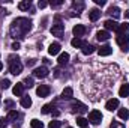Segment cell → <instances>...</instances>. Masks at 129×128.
Segmentation results:
<instances>
[{"label": "cell", "instance_id": "1", "mask_svg": "<svg viewBox=\"0 0 129 128\" xmlns=\"http://www.w3.org/2000/svg\"><path fill=\"white\" fill-rule=\"evenodd\" d=\"M32 29V21L29 18H24V17H20V18H15L12 23H11V27H9V35L18 42V39H23L27 32Z\"/></svg>", "mask_w": 129, "mask_h": 128}, {"label": "cell", "instance_id": "2", "mask_svg": "<svg viewBox=\"0 0 129 128\" xmlns=\"http://www.w3.org/2000/svg\"><path fill=\"white\" fill-rule=\"evenodd\" d=\"M8 62H9V72H11V74H14V75L21 74V71H23V63L20 62V57H18V56H9V57H8Z\"/></svg>", "mask_w": 129, "mask_h": 128}, {"label": "cell", "instance_id": "3", "mask_svg": "<svg viewBox=\"0 0 129 128\" xmlns=\"http://www.w3.org/2000/svg\"><path fill=\"white\" fill-rule=\"evenodd\" d=\"M90 124H93V125H99L101 122H102V113L99 112V110H92L90 113H89V119H87Z\"/></svg>", "mask_w": 129, "mask_h": 128}, {"label": "cell", "instance_id": "4", "mask_svg": "<svg viewBox=\"0 0 129 128\" xmlns=\"http://www.w3.org/2000/svg\"><path fill=\"white\" fill-rule=\"evenodd\" d=\"M63 32H64V24L63 23L57 21L56 24H53V27H51V33H53L54 36L62 38V36H63Z\"/></svg>", "mask_w": 129, "mask_h": 128}, {"label": "cell", "instance_id": "5", "mask_svg": "<svg viewBox=\"0 0 129 128\" xmlns=\"http://www.w3.org/2000/svg\"><path fill=\"white\" fill-rule=\"evenodd\" d=\"M116 41H117V44L122 47L123 51H128L129 50V36L128 35H119Z\"/></svg>", "mask_w": 129, "mask_h": 128}, {"label": "cell", "instance_id": "6", "mask_svg": "<svg viewBox=\"0 0 129 128\" xmlns=\"http://www.w3.org/2000/svg\"><path fill=\"white\" fill-rule=\"evenodd\" d=\"M72 112H78V113H86L87 112V105L80 102V101H74L72 102Z\"/></svg>", "mask_w": 129, "mask_h": 128}, {"label": "cell", "instance_id": "7", "mask_svg": "<svg viewBox=\"0 0 129 128\" xmlns=\"http://www.w3.org/2000/svg\"><path fill=\"white\" fill-rule=\"evenodd\" d=\"M36 94H38V96H41V98L48 96L50 95V86H47V84H39V86L36 88Z\"/></svg>", "mask_w": 129, "mask_h": 128}, {"label": "cell", "instance_id": "8", "mask_svg": "<svg viewBox=\"0 0 129 128\" xmlns=\"http://www.w3.org/2000/svg\"><path fill=\"white\" fill-rule=\"evenodd\" d=\"M33 75H35V77H38V78H45V77L48 75V69H47L45 66L35 68V71H33Z\"/></svg>", "mask_w": 129, "mask_h": 128}, {"label": "cell", "instance_id": "9", "mask_svg": "<svg viewBox=\"0 0 129 128\" xmlns=\"http://www.w3.org/2000/svg\"><path fill=\"white\" fill-rule=\"evenodd\" d=\"M117 107H119V99H116V98L108 99V101H107V104H105V109H107V110H110V112L116 110Z\"/></svg>", "mask_w": 129, "mask_h": 128}, {"label": "cell", "instance_id": "10", "mask_svg": "<svg viewBox=\"0 0 129 128\" xmlns=\"http://www.w3.org/2000/svg\"><path fill=\"white\" fill-rule=\"evenodd\" d=\"M72 32H74V35H75V38H80V36H84V33H86V27H84L83 24H77V26H74Z\"/></svg>", "mask_w": 129, "mask_h": 128}, {"label": "cell", "instance_id": "11", "mask_svg": "<svg viewBox=\"0 0 129 128\" xmlns=\"http://www.w3.org/2000/svg\"><path fill=\"white\" fill-rule=\"evenodd\" d=\"M48 53H50L51 56L59 54V53H60V44H59V42H53V44L48 47Z\"/></svg>", "mask_w": 129, "mask_h": 128}, {"label": "cell", "instance_id": "12", "mask_svg": "<svg viewBox=\"0 0 129 128\" xmlns=\"http://www.w3.org/2000/svg\"><path fill=\"white\" fill-rule=\"evenodd\" d=\"M81 51H83V54L89 56V54H92V53L95 51V47H93V45H90V44H87V42H84V44H83V47H81Z\"/></svg>", "mask_w": 129, "mask_h": 128}, {"label": "cell", "instance_id": "13", "mask_svg": "<svg viewBox=\"0 0 129 128\" xmlns=\"http://www.w3.org/2000/svg\"><path fill=\"white\" fill-rule=\"evenodd\" d=\"M99 17H101V11H99L98 8L90 9V12H89V18H90V21H96V20H99Z\"/></svg>", "mask_w": 129, "mask_h": 128}, {"label": "cell", "instance_id": "14", "mask_svg": "<svg viewBox=\"0 0 129 128\" xmlns=\"http://www.w3.org/2000/svg\"><path fill=\"white\" fill-rule=\"evenodd\" d=\"M104 26H105L107 30H117V27H119V24H117L114 20H107V21L104 23Z\"/></svg>", "mask_w": 129, "mask_h": 128}, {"label": "cell", "instance_id": "15", "mask_svg": "<svg viewBox=\"0 0 129 128\" xmlns=\"http://www.w3.org/2000/svg\"><path fill=\"white\" fill-rule=\"evenodd\" d=\"M98 53H99V56H110L113 53V48L110 45H104V47H101L98 50Z\"/></svg>", "mask_w": 129, "mask_h": 128}, {"label": "cell", "instance_id": "16", "mask_svg": "<svg viewBox=\"0 0 129 128\" xmlns=\"http://www.w3.org/2000/svg\"><path fill=\"white\" fill-rule=\"evenodd\" d=\"M23 91H24V84H23V83H17V84L12 88L14 95H17V96H21V95H23Z\"/></svg>", "mask_w": 129, "mask_h": 128}, {"label": "cell", "instance_id": "17", "mask_svg": "<svg viewBox=\"0 0 129 128\" xmlns=\"http://www.w3.org/2000/svg\"><path fill=\"white\" fill-rule=\"evenodd\" d=\"M96 39L98 41H108L110 39V33L107 32V30H99L96 33Z\"/></svg>", "mask_w": 129, "mask_h": 128}, {"label": "cell", "instance_id": "18", "mask_svg": "<svg viewBox=\"0 0 129 128\" xmlns=\"http://www.w3.org/2000/svg\"><path fill=\"white\" fill-rule=\"evenodd\" d=\"M119 95L123 96V98L129 96V84H128V83H125V84H122V86H120V89H119Z\"/></svg>", "mask_w": 129, "mask_h": 128}, {"label": "cell", "instance_id": "19", "mask_svg": "<svg viewBox=\"0 0 129 128\" xmlns=\"http://www.w3.org/2000/svg\"><path fill=\"white\" fill-rule=\"evenodd\" d=\"M30 8H32V2L30 0H24V2H20L18 3V9L20 11H27Z\"/></svg>", "mask_w": 129, "mask_h": 128}, {"label": "cell", "instance_id": "20", "mask_svg": "<svg viewBox=\"0 0 129 128\" xmlns=\"http://www.w3.org/2000/svg\"><path fill=\"white\" fill-rule=\"evenodd\" d=\"M74 96V91H72V88H64L63 92H62V98L63 99H71Z\"/></svg>", "mask_w": 129, "mask_h": 128}, {"label": "cell", "instance_id": "21", "mask_svg": "<svg viewBox=\"0 0 129 128\" xmlns=\"http://www.w3.org/2000/svg\"><path fill=\"white\" fill-rule=\"evenodd\" d=\"M18 116H20V115H18L17 110H11V112L8 113V116H6V121H8V122H14V121H17Z\"/></svg>", "mask_w": 129, "mask_h": 128}, {"label": "cell", "instance_id": "22", "mask_svg": "<svg viewBox=\"0 0 129 128\" xmlns=\"http://www.w3.org/2000/svg\"><path fill=\"white\" fill-rule=\"evenodd\" d=\"M57 62H59V65H66L69 62V54H68V53H60Z\"/></svg>", "mask_w": 129, "mask_h": 128}, {"label": "cell", "instance_id": "23", "mask_svg": "<svg viewBox=\"0 0 129 128\" xmlns=\"http://www.w3.org/2000/svg\"><path fill=\"white\" fill-rule=\"evenodd\" d=\"M129 30V24L128 23H125V24H119V27H117V35H126V32Z\"/></svg>", "mask_w": 129, "mask_h": 128}, {"label": "cell", "instance_id": "24", "mask_svg": "<svg viewBox=\"0 0 129 128\" xmlns=\"http://www.w3.org/2000/svg\"><path fill=\"white\" fill-rule=\"evenodd\" d=\"M108 14H110L111 17H114V18H119V17H120V9H119L117 6H111V8L108 9Z\"/></svg>", "mask_w": 129, "mask_h": 128}, {"label": "cell", "instance_id": "25", "mask_svg": "<svg viewBox=\"0 0 129 128\" xmlns=\"http://www.w3.org/2000/svg\"><path fill=\"white\" fill-rule=\"evenodd\" d=\"M77 125L81 127V128H86L89 125V121H87L86 118H83V116H78V118H77Z\"/></svg>", "mask_w": 129, "mask_h": 128}, {"label": "cell", "instance_id": "26", "mask_svg": "<svg viewBox=\"0 0 129 128\" xmlns=\"http://www.w3.org/2000/svg\"><path fill=\"white\" fill-rule=\"evenodd\" d=\"M20 102H21V105H23L24 109H29V107L32 105V99H30V96H23Z\"/></svg>", "mask_w": 129, "mask_h": 128}, {"label": "cell", "instance_id": "27", "mask_svg": "<svg viewBox=\"0 0 129 128\" xmlns=\"http://www.w3.org/2000/svg\"><path fill=\"white\" fill-rule=\"evenodd\" d=\"M117 115H119V118H120V119L126 121V119L129 118V110H128V109H120Z\"/></svg>", "mask_w": 129, "mask_h": 128}, {"label": "cell", "instance_id": "28", "mask_svg": "<svg viewBox=\"0 0 129 128\" xmlns=\"http://www.w3.org/2000/svg\"><path fill=\"white\" fill-rule=\"evenodd\" d=\"M72 9H75L77 12H81L84 9V3L83 2H74L72 3Z\"/></svg>", "mask_w": 129, "mask_h": 128}, {"label": "cell", "instance_id": "29", "mask_svg": "<svg viewBox=\"0 0 129 128\" xmlns=\"http://www.w3.org/2000/svg\"><path fill=\"white\" fill-rule=\"evenodd\" d=\"M83 44H84V42H83L80 38H74V39L71 41V45H72V47H75V48H81V47H83Z\"/></svg>", "mask_w": 129, "mask_h": 128}, {"label": "cell", "instance_id": "30", "mask_svg": "<svg viewBox=\"0 0 129 128\" xmlns=\"http://www.w3.org/2000/svg\"><path fill=\"white\" fill-rule=\"evenodd\" d=\"M41 112H42L44 115H48V113H51V112H53V104H45V105L41 109Z\"/></svg>", "mask_w": 129, "mask_h": 128}, {"label": "cell", "instance_id": "31", "mask_svg": "<svg viewBox=\"0 0 129 128\" xmlns=\"http://www.w3.org/2000/svg\"><path fill=\"white\" fill-rule=\"evenodd\" d=\"M30 125H32V128H44V124H42L39 119H32Z\"/></svg>", "mask_w": 129, "mask_h": 128}, {"label": "cell", "instance_id": "32", "mask_svg": "<svg viewBox=\"0 0 129 128\" xmlns=\"http://www.w3.org/2000/svg\"><path fill=\"white\" fill-rule=\"evenodd\" d=\"M11 86V81L8 80V78H3V80H0V88L2 89H8Z\"/></svg>", "mask_w": 129, "mask_h": 128}, {"label": "cell", "instance_id": "33", "mask_svg": "<svg viewBox=\"0 0 129 128\" xmlns=\"http://www.w3.org/2000/svg\"><path fill=\"white\" fill-rule=\"evenodd\" d=\"M23 84H24V86H27V88H32L33 84H35V83H33V78H32V77H27V78L24 80V83H23Z\"/></svg>", "mask_w": 129, "mask_h": 128}, {"label": "cell", "instance_id": "34", "mask_svg": "<svg viewBox=\"0 0 129 128\" xmlns=\"http://www.w3.org/2000/svg\"><path fill=\"white\" fill-rule=\"evenodd\" d=\"M48 128H60V121H51L48 124Z\"/></svg>", "mask_w": 129, "mask_h": 128}, {"label": "cell", "instance_id": "35", "mask_svg": "<svg viewBox=\"0 0 129 128\" xmlns=\"http://www.w3.org/2000/svg\"><path fill=\"white\" fill-rule=\"evenodd\" d=\"M110 128H125V125L120 124V122H117V121H113L111 125H110Z\"/></svg>", "mask_w": 129, "mask_h": 128}, {"label": "cell", "instance_id": "36", "mask_svg": "<svg viewBox=\"0 0 129 128\" xmlns=\"http://www.w3.org/2000/svg\"><path fill=\"white\" fill-rule=\"evenodd\" d=\"M11 48H12L14 51H17V50H20V48H21V45H20V42H17V41H15V42L12 44V47H11Z\"/></svg>", "mask_w": 129, "mask_h": 128}, {"label": "cell", "instance_id": "37", "mask_svg": "<svg viewBox=\"0 0 129 128\" xmlns=\"http://www.w3.org/2000/svg\"><path fill=\"white\" fill-rule=\"evenodd\" d=\"M95 3H96L98 6H105L107 2H105V0H95Z\"/></svg>", "mask_w": 129, "mask_h": 128}, {"label": "cell", "instance_id": "38", "mask_svg": "<svg viewBox=\"0 0 129 128\" xmlns=\"http://www.w3.org/2000/svg\"><path fill=\"white\" fill-rule=\"evenodd\" d=\"M0 128H6V119L0 118Z\"/></svg>", "mask_w": 129, "mask_h": 128}, {"label": "cell", "instance_id": "39", "mask_svg": "<svg viewBox=\"0 0 129 128\" xmlns=\"http://www.w3.org/2000/svg\"><path fill=\"white\" fill-rule=\"evenodd\" d=\"M63 3V0H57V2H51V6H60Z\"/></svg>", "mask_w": 129, "mask_h": 128}, {"label": "cell", "instance_id": "40", "mask_svg": "<svg viewBox=\"0 0 129 128\" xmlns=\"http://www.w3.org/2000/svg\"><path fill=\"white\" fill-rule=\"evenodd\" d=\"M12 105H14V102H12V101H9V99H8V101H5V107H12Z\"/></svg>", "mask_w": 129, "mask_h": 128}, {"label": "cell", "instance_id": "41", "mask_svg": "<svg viewBox=\"0 0 129 128\" xmlns=\"http://www.w3.org/2000/svg\"><path fill=\"white\" fill-rule=\"evenodd\" d=\"M47 5H48L47 2H39V3H38V6H39V8H45Z\"/></svg>", "mask_w": 129, "mask_h": 128}, {"label": "cell", "instance_id": "42", "mask_svg": "<svg viewBox=\"0 0 129 128\" xmlns=\"http://www.w3.org/2000/svg\"><path fill=\"white\" fill-rule=\"evenodd\" d=\"M35 62H36L35 59H30V60H27V65H29V66H32V65H35Z\"/></svg>", "mask_w": 129, "mask_h": 128}, {"label": "cell", "instance_id": "43", "mask_svg": "<svg viewBox=\"0 0 129 128\" xmlns=\"http://www.w3.org/2000/svg\"><path fill=\"white\" fill-rule=\"evenodd\" d=\"M42 60H44V63H45V65H48V63H50V60H48L47 57H45V59H42Z\"/></svg>", "mask_w": 129, "mask_h": 128}, {"label": "cell", "instance_id": "44", "mask_svg": "<svg viewBox=\"0 0 129 128\" xmlns=\"http://www.w3.org/2000/svg\"><path fill=\"white\" fill-rule=\"evenodd\" d=\"M125 17H126V18H129V11H126V12H125Z\"/></svg>", "mask_w": 129, "mask_h": 128}, {"label": "cell", "instance_id": "45", "mask_svg": "<svg viewBox=\"0 0 129 128\" xmlns=\"http://www.w3.org/2000/svg\"><path fill=\"white\" fill-rule=\"evenodd\" d=\"M2 69H3V63H2V62H0V71H2Z\"/></svg>", "mask_w": 129, "mask_h": 128}, {"label": "cell", "instance_id": "46", "mask_svg": "<svg viewBox=\"0 0 129 128\" xmlns=\"http://www.w3.org/2000/svg\"><path fill=\"white\" fill-rule=\"evenodd\" d=\"M68 128H72V127H68Z\"/></svg>", "mask_w": 129, "mask_h": 128}]
</instances>
